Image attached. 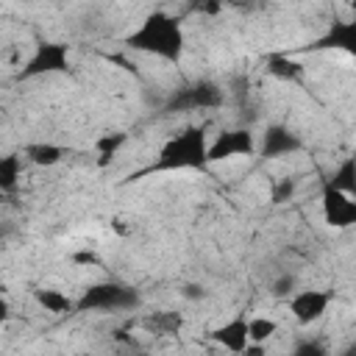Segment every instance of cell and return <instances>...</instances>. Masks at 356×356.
<instances>
[{
  "label": "cell",
  "instance_id": "6da1fadb",
  "mask_svg": "<svg viewBox=\"0 0 356 356\" xmlns=\"http://www.w3.org/2000/svg\"><path fill=\"white\" fill-rule=\"evenodd\" d=\"M125 44L136 53L156 56L167 64H178L184 58L186 36H184V28H181L178 17H172L167 11H150L139 22V28H134L125 36Z\"/></svg>",
  "mask_w": 356,
  "mask_h": 356
},
{
  "label": "cell",
  "instance_id": "7a4b0ae2",
  "mask_svg": "<svg viewBox=\"0 0 356 356\" xmlns=\"http://www.w3.org/2000/svg\"><path fill=\"white\" fill-rule=\"evenodd\" d=\"M206 167H209V136H206V128L203 125H189L181 134L170 136L159 147L153 164L142 175L178 172V170H206Z\"/></svg>",
  "mask_w": 356,
  "mask_h": 356
},
{
  "label": "cell",
  "instance_id": "3957f363",
  "mask_svg": "<svg viewBox=\"0 0 356 356\" xmlns=\"http://www.w3.org/2000/svg\"><path fill=\"white\" fill-rule=\"evenodd\" d=\"M142 303L139 292L120 281H97L81 292L75 312H128Z\"/></svg>",
  "mask_w": 356,
  "mask_h": 356
},
{
  "label": "cell",
  "instance_id": "277c9868",
  "mask_svg": "<svg viewBox=\"0 0 356 356\" xmlns=\"http://www.w3.org/2000/svg\"><path fill=\"white\" fill-rule=\"evenodd\" d=\"M225 100V92L220 83L200 78V81H189L178 89H172L164 100V114H189V111H211L220 108Z\"/></svg>",
  "mask_w": 356,
  "mask_h": 356
},
{
  "label": "cell",
  "instance_id": "5b68a950",
  "mask_svg": "<svg viewBox=\"0 0 356 356\" xmlns=\"http://www.w3.org/2000/svg\"><path fill=\"white\" fill-rule=\"evenodd\" d=\"M58 72H70V44L39 42L36 50L31 53V58L25 61L19 78L33 81V78H47V75H58Z\"/></svg>",
  "mask_w": 356,
  "mask_h": 356
},
{
  "label": "cell",
  "instance_id": "8992f818",
  "mask_svg": "<svg viewBox=\"0 0 356 356\" xmlns=\"http://www.w3.org/2000/svg\"><path fill=\"white\" fill-rule=\"evenodd\" d=\"M256 153V136L250 128H225L209 142V164L228 161L236 156H253Z\"/></svg>",
  "mask_w": 356,
  "mask_h": 356
},
{
  "label": "cell",
  "instance_id": "52a82bcc",
  "mask_svg": "<svg viewBox=\"0 0 356 356\" xmlns=\"http://www.w3.org/2000/svg\"><path fill=\"white\" fill-rule=\"evenodd\" d=\"M289 314L300 323V325H312L317 320L325 317L334 295L325 289H295L289 298Z\"/></svg>",
  "mask_w": 356,
  "mask_h": 356
},
{
  "label": "cell",
  "instance_id": "ba28073f",
  "mask_svg": "<svg viewBox=\"0 0 356 356\" xmlns=\"http://www.w3.org/2000/svg\"><path fill=\"white\" fill-rule=\"evenodd\" d=\"M323 220H325V225L339 228V231L350 228L356 222V200H353V195L325 184L323 186Z\"/></svg>",
  "mask_w": 356,
  "mask_h": 356
},
{
  "label": "cell",
  "instance_id": "9c48e42d",
  "mask_svg": "<svg viewBox=\"0 0 356 356\" xmlns=\"http://www.w3.org/2000/svg\"><path fill=\"white\" fill-rule=\"evenodd\" d=\"M303 147L300 136L292 134L286 125H267V131L261 134V142H256V153L261 159H281L289 153H298Z\"/></svg>",
  "mask_w": 356,
  "mask_h": 356
},
{
  "label": "cell",
  "instance_id": "30bf717a",
  "mask_svg": "<svg viewBox=\"0 0 356 356\" xmlns=\"http://www.w3.org/2000/svg\"><path fill=\"white\" fill-rule=\"evenodd\" d=\"M314 47H317V50L334 47V50H342V53L353 56V53H356V22H353V19H337V22H331L328 33L320 36Z\"/></svg>",
  "mask_w": 356,
  "mask_h": 356
},
{
  "label": "cell",
  "instance_id": "8fae6325",
  "mask_svg": "<svg viewBox=\"0 0 356 356\" xmlns=\"http://www.w3.org/2000/svg\"><path fill=\"white\" fill-rule=\"evenodd\" d=\"M211 339H214L220 348L231 350V353H242L245 345H248V317L236 314V317H231L228 323L217 325V328L211 331Z\"/></svg>",
  "mask_w": 356,
  "mask_h": 356
},
{
  "label": "cell",
  "instance_id": "7c38bea8",
  "mask_svg": "<svg viewBox=\"0 0 356 356\" xmlns=\"http://www.w3.org/2000/svg\"><path fill=\"white\" fill-rule=\"evenodd\" d=\"M33 300H36L47 314H72V312H75V300H72L67 292L53 289V286L33 289Z\"/></svg>",
  "mask_w": 356,
  "mask_h": 356
},
{
  "label": "cell",
  "instance_id": "4fadbf2b",
  "mask_svg": "<svg viewBox=\"0 0 356 356\" xmlns=\"http://www.w3.org/2000/svg\"><path fill=\"white\" fill-rule=\"evenodd\" d=\"M22 159L36 167H56L64 159V147L56 142H31V145H25Z\"/></svg>",
  "mask_w": 356,
  "mask_h": 356
},
{
  "label": "cell",
  "instance_id": "5bb4252c",
  "mask_svg": "<svg viewBox=\"0 0 356 356\" xmlns=\"http://www.w3.org/2000/svg\"><path fill=\"white\" fill-rule=\"evenodd\" d=\"M267 72H270L273 78L284 81V83H298L306 70H303L300 61H295V58H289V56H270V58H267Z\"/></svg>",
  "mask_w": 356,
  "mask_h": 356
},
{
  "label": "cell",
  "instance_id": "9a60e30c",
  "mask_svg": "<svg viewBox=\"0 0 356 356\" xmlns=\"http://www.w3.org/2000/svg\"><path fill=\"white\" fill-rule=\"evenodd\" d=\"M142 325L150 331V334H178L184 328V317L178 312H153L142 320Z\"/></svg>",
  "mask_w": 356,
  "mask_h": 356
},
{
  "label": "cell",
  "instance_id": "2e32d148",
  "mask_svg": "<svg viewBox=\"0 0 356 356\" xmlns=\"http://www.w3.org/2000/svg\"><path fill=\"white\" fill-rule=\"evenodd\" d=\"M125 142H128V134H125V131H108V134H100V136L95 139V150H97V156H100V164L111 161V159L125 147Z\"/></svg>",
  "mask_w": 356,
  "mask_h": 356
},
{
  "label": "cell",
  "instance_id": "e0dca14e",
  "mask_svg": "<svg viewBox=\"0 0 356 356\" xmlns=\"http://www.w3.org/2000/svg\"><path fill=\"white\" fill-rule=\"evenodd\" d=\"M22 156H17V153H6V156H0V192H8V189H14L17 184H19V178H22Z\"/></svg>",
  "mask_w": 356,
  "mask_h": 356
},
{
  "label": "cell",
  "instance_id": "ac0fdd59",
  "mask_svg": "<svg viewBox=\"0 0 356 356\" xmlns=\"http://www.w3.org/2000/svg\"><path fill=\"white\" fill-rule=\"evenodd\" d=\"M278 331V323L273 317H248V342H259V345H267Z\"/></svg>",
  "mask_w": 356,
  "mask_h": 356
},
{
  "label": "cell",
  "instance_id": "d6986e66",
  "mask_svg": "<svg viewBox=\"0 0 356 356\" xmlns=\"http://www.w3.org/2000/svg\"><path fill=\"white\" fill-rule=\"evenodd\" d=\"M325 184H331V186H337V189H342V192H348V195H356V164H353V159L348 156V159L334 170V175H331Z\"/></svg>",
  "mask_w": 356,
  "mask_h": 356
},
{
  "label": "cell",
  "instance_id": "ffe728a7",
  "mask_svg": "<svg viewBox=\"0 0 356 356\" xmlns=\"http://www.w3.org/2000/svg\"><path fill=\"white\" fill-rule=\"evenodd\" d=\"M295 289H298V284H295V275H289V273L278 275V278L273 281V286H270V292H273L275 298H289Z\"/></svg>",
  "mask_w": 356,
  "mask_h": 356
},
{
  "label": "cell",
  "instance_id": "44dd1931",
  "mask_svg": "<svg viewBox=\"0 0 356 356\" xmlns=\"http://www.w3.org/2000/svg\"><path fill=\"white\" fill-rule=\"evenodd\" d=\"M292 195H295V181L292 178H281L273 186V203H286Z\"/></svg>",
  "mask_w": 356,
  "mask_h": 356
},
{
  "label": "cell",
  "instance_id": "7402d4cb",
  "mask_svg": "<svg viewBox=\"0 0 356 356\" xmlns=\"http://www.w3.org/2000/svg\"><path fill=\"white\" fill-rule=\"evenodd\" d=\"M192 8L206 17H217L225 8V0H192Z\"/></svg>",
  "mask_w": 356,
  "mask_h": 356
},
{
  "label": "cell",
  "instance_id": "603a6c76",
  "mask_svg": "<svg viewBox=\"0 0 356 356\" xmlns=\"http://www.w3.org/2000/svg\"><path fill=\"white\" fill-rule=\"evenodd\" d=\"M295 353H298V356H323V353H325V348H323V345H317V342H303V345H298V348H295Z\"/></svg>",
  "mask_w": 356,
  "mask_h": 356
},
{
  "label": "cell",
  "instance_id": "cb8c5ba5",
  "mask_svg": "<svg viewBox=\"0 0 356 356\" xmlns=\"http://www.w3.org/2000/svg\"><path fill=\"white\" fill-rule=\"evenodd\" d=\"M225 3H231V6H236L242 11H259V8H264V0H225Z\"/></svg>",
  "mask_w": 356,
  "mask_h": 356
},
{
  "label": "cell",
  "instance_id": "d4e9b609",
  "mask_svg": "<svg viewBox=\"0 0 356 356\" xmlns=\"http://www.w3.org/2000/svg\"><path fill=\"white\" fill-rule=\"evenodd\" d=\"M72 261H75V264H97V256L83 250V253H75V256H72Z\"/></svg>",
  "mask_w": 356,
  "mask_h": 356
},
{
  "label": "cell",
  "instance_id": "484cf974",
  "mask_svg": "<svg viewBox=\"0 0 356 356\" xmlns=\"http://www.w3.org/2000/svg\"><path fill=\"white\" fill-rule=\"evenodd\" d=\"M8 314H11V306H8V300H6L3 295H0V325H6Z\"/></svg>",
  "mask_w": 356,
  "mask_h": 356
},
{
  "label": "cell",
  "instance_id": "4316f807",
  "mask_svg": "<svg viewBox=\"0 0 356 356\" xmlns=\"http://www.w3.org/2000/svg\"><path fill=\"white\" fill-rule=\"evenodd\" d=\"M184 298H203V286H197V284H189V286L184 289Z\"/></svg>",
  "mask_w": 356,
  "mask_h": 356
},
{
  "label": "cell",
  "instance_id": "83f0119b",
  "mask_svg": "<svg viewBox=\"0 0 356 356\" xmlns=\"http://www.w3.org/2000/svg\"><path fill=\"white\" fill-rule=\"evenodd\" d=\"M0 248H3V231H0Z\"/></svg>",
  "mask_w": 356,
  "mask_h": 356
}]
</instances>
